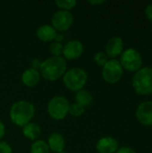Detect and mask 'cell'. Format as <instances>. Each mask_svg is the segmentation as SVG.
Returning a JSON list of instances; mask_svg holds the SVG:
<instances>
[{
	"label": "cell",
	"mask_w": 152,
	"mask_h": 153,
	"mask_svg": "<svg viewBox=\"0 0 152 153\" xmlns=\"http://www.w3.org/2000/svg\"><path fill=\"white\" fill-rule=\"evenodd\" d=\"M67 63L63 56H50L41 63L40 75L47 81H56L66 72Z\"/></svg>",
	"instance_id": "1"
},
{
	"label": "cell",
	"mask_w": 152,
	"mask_h": 153,
	"mask_svg": "<svg viewBox=\"0 0 152 153\" xmlns=\"http://www.w3.org/2000/svg\"><path fill=\"white\" fill-rule=\"evenodd\" d=\"M35 115V107L27 100H19L14 102L9 111L10 119L17 126L23 127L29 124Z\"/></svg>",
	"instance_id": "2"
},
{
	"label": "cell",
	"mask_w": 152,
	"mask_h": 153,
	"mask_svg": "<svg viewBox=\"0 0 152 153\" xmlns=\"http://www.w3.org/2000/svg\"><path fill=\"white\" fill-rule=\"evenodd\" d=\"M63 83L68 90L72 91H79L83 89L88 81L86 71L81 67H73L66 70L62 77Z\"/></svg>",
	"instance_id": "3"
},
{
	"label": "cell",
	"mask_w": 152,
	"mask_h": 153,
	"mask_svg": "<svg viewBox=\"0 0 152 153\" xmlns=\"http://www.w3.org/2000/svg\"><path fill=\"white\" fill-rule=\"evenodd\" d=\"M132 85L139 95H150L152 93V67H142L135 72Z\"/></svg>",
	"instance_id": "4"
},
{
	"label": "cell",
	"mask_w": 152,
	"mask_h": 153,
	"mask_svg": "<svg viewBox=\"0 0 152 153\" xmlns=\"http://www.w3.org/2000/svg\"><path fill=\"white\" fill-rule=\"evenodd\" d=\"M70 103L65 96H55L47 103V110L50 117L55 120H63L69 111Z\"/></svg>",
	"instance_id": "5"
},
{
	"label": "cell",
	"mask_w": 152,
	"mask_h": 153,
	"mask_svg": "<svg viewBox=\"0 0 152 153\" xmlns=\"http://www.w3.org/2000/svg\"><path fill=\"white\" fill-rule=\"evenodd\" d=\"M120 64L124 70L129 72H137L142 68V57L141 53L133 48H126L120 55Z\"/></svg>",
	"instance_id": "6"
},
{
	"label": "cell",
	"mask_w": 152,
	"mask_h": 153,
	"mask_svg": "<svg viewBox=\"0 0 152 153\" xmlns=\"http://www.w3.org/2000/svg\"><path fill=\"white\" fill-rule=\"evenodd\" d=\"M124 74V69L119 60L114 58L109 59L102 67V77L108 83L118 82Z\"/></svg>",
	"instance_id": "7"
},
{
	"label": "cell",
	"mask_w": 152,
	"mask_h": 153,
	"mask_svg": "<svg viewBox=\"0 0 152 153\" xmlns=\"http://www.w3.org/2000/svg\"><path fill=\"white\" fill-rule=\"evenodd\" d=\"M51 25L56 31H65L73 23V15L70 11L58 10L51 17Z\"/></svg>",
	"instance_id": "8"
},
{
	"label": "cell",
	"mask_w": 152,
	"mask_h": 153,
	"mask_svg": "<svg viewBox=\"0 0 152 153\" xmlns=\"http://www.w3.org/2000/svg\"><path fill=\"white\" fill-rule=\"evenodd\" d=\"M83 49L84 48L82 41L78 39H72L64 45L62 55L65 60H75L82 55Z\"/></svg>",
	"instance_id": "9"
},
{
	"label": "cell",
	"mask_w": 152,
	"mask_h": 153,
	"mask_svg": "<svg viewBox=\"0 0 152 153\" xmlns=\"http://www.w3.org/2000/svg\"><path fill=\"white\" fill-rule=\"evenodd\" d=\"M136 118L142 125L152 126V101H144L138 106Z\"/></svg>",
	"instance_id": "10"
},
{
	"label": "cell",
	"mask_w": 152,
	"mask_h": 153,
	"mask_svg": "<svg viewBox=\"0 0 152 153\" xmlns=\"http://www.w3.org/2000/svg\"><path fill=\"white\" fill-rule=\"evenodd\" d=\"M105 50V53L108 55V56L111 57V59H114L115 57L121 55L124 51L123 39L120 37H112L107 42Z\"/></svg>",
	"instance_id": "11"
},
{
	"label": "cell",
	"mask_w": 152,
	"mask_h": 153,
	"mask_svg": "<svg viewBox=\"0 0 152 153\" xmlns=\"http://www.w3.org/2000/svg\"><path fill=\"white\" fill-rule=\"evenodd\" d=\"M96 150L99 153H116L118 150V142L110 136L102 137L97 142Z\"/></svg>",
	"instance_id": "12"
},
{
	"label": "cell",
	"mask_w": 152,
	"mask_h": 153,
	"mask_svg": "<svg viewBox=\"0 0 152 153\" xmlns=\"http://www.w3.org/2000/svg\"><path fill=\"white\" fill-rule=\"evenodd\" d=\"M47 143L49 147V150L55 153L63 152L65 148V140L59 133L50 134Z\"/></svg>",
	"instance_id": "13"
},
{
	"label": "cell",
	"mask_w": 152,
	"mask_h": 153,
	"mask_svg": "<svg viewBox=\"0 0 152 153\" xmlns=\"http://www.w3.org/2000/svg\"><path fill=\"white\" fill-rule=\"evenodd\" d=\"M41 75L39 71L33 68L26 69L22 74V82L27 87H34L40 81Z\"/></svg>",
	"instance_id": "14"
},
{
	"label": "cell",
	"mask_w": 152,
	"mask_h": 153,
	"mask_svg": "<svg viewBox=\"0 0 152 153\" xmlns=\"http://www.w3.org/2000/svg\"><path fill=\"white\" fill-rule=\"evenodd\" d=\"M57 31L54 29L52 25L49 24H43L39 26L36 31V35L39 39L44 42H50L55 39Z\"/></svg>",
	"instance_id": "15"
},
{
	"label": "cell",
	"mask_w": 152,
	"mask_h": 153,
	"mask_svg": "<svg viewBox=\"0 0 152 153\" xmlns=\"http://www.w3.org/2000/svg\"><path fill=\"white\" fill-rule=\"evenodd\" d=\"M22 133L23 136H25L27 139L36 141L41 134V128L38 124L30 122L22 127Z\"/></svg>",
	"instance_id": "16"
},
{
	"label": "cell",
	"mask_w": 152,
	"mask_h": 153,
	"mask_svg": "<svg viewBox=\"0 0 152 153\" xmlns=\"http://www.w3.org/2000/svg\"><path fill=\"white\" fill-rule=\"evenodd\" d=\"M75 100H76V103H78L79 105H81L82 107L86 108H89L92 104L93 96L89 91L82 89L76 92Z\"/></svg>",
	"instance_id": "17"
},
{
	"label": "cell",
	"mask_w": 152,
	"mask_h": 153,
	"mask_svg": "<svg viewBox=\"0 0 152 153\" xmlns=\"http://www.w3.org/2000/svg\"><path fill=\"white\" fill-rule=\"evenodd\" d=\"M47 143L43 140H36L30 145V153H49Z\"/></svg>",
	"instance_id": "18"
},
{
	"label": "cell",
	"mask_w": 152,
	"mask_h": 153,
	"mask_svg": "<svg viewBox=\"0 0 152 153\" xmlns=\"http://www.w3.org/2000/svg\"><path fill=\"white\" fill-rule=\"evenodd\" d=\"M55 4L60 10L70 11L76 6L77 1L76 0H56Z\"/></svg>",
	"instance_id": "19"
},
{
	"label": "cell",
	"mask_w": 152,
	"mask_h": 153,
	"mask_svg": "<svg viewBox=\"0 0 152 153\" xmlns=\"http://www.w3.org/2000/svg\"><path fill=\"white\" fill-rule=\"evenodd\" d=\"M84 112H85V108L83 107H82L81 105H79L78 103H76V102L73 103V104H70V106H69L68 114H70L73 117H81Z\"/></svg>",
	"instance_id": "20"
},
{
	"label": "cell",
	"mask_w": 152,
	"mask_h": 153,
	"mask_svg": "<svg viewBox=\"0 0 152 153\" xmlns=\"http://www.w3.org/2000/svg\"><path fill=\"white\" fill-rule=\"evenodd\" d=\"M64 49V45L62 43L53 41L49 45V52L52 54V56H61Z\"/></svg>",
	"instance_id": "21"
},
{
	"label": "cell",
	"mask_w": 152,
	"mask_h": 153,
	"mask_svg": "<svg viewBox=\"0 0 152 153\" xmlns=\"http://www.w3.org/2000/svg\"><path fill=\"white\" fill-rule=\"evenodd\" d=\"M93 60H94V62H95L99 66H102V67H103V66L107 64V62H108L109 59H108V55H107L105 52H103V51H99V52H97V53L94 55Z\"/></svg>",
	"instance_id": "22"
},
{
	"label": "cell",
	"mask_w": 152,
	"mask_h": 153,
	"mask_svg": "<svg viewBox=\"0 0 152 153\" xmlns=\"http://www.w3.org/2000/svg\"><path fill=\"white\" fill-rule=\"evenodd\" d=\"M0 153H13L12 147L4 141H0Z\"/></svg>",
	"instance_id": "23"
},
{
	"label": "cell",
	"mask_w": 152,
	"mask_h": 153,
	"mask_svg": "<svg viewBox=\"0 0 152 153\" xmlns=\"http://www.w3.org/2000/svg\"><path fill=\"white\" fill-rule=\"evenodd\" d=\"M41 61L39 59V58H34V59H32L31 60V62H30V68H33V69H35V70H38V71H39V69H40V66H41Z\"/></svg>",
	"instance_id": "24"
},
{
	"label": "cell",
	"mask_w": 152,
	"mask_h": 153,
	"mask_svg": "<svg viewBox=\"0 0 152 153\" xmlns=\"http://www.w3.org/2000/svg\"><path fill=\"white\" fill-rule=\"evenodd\" d=\"M116 153H136V152L131 147H121L118 148Z\"/></svg>",
	"instance_id": "25"
},
{
	"label": "cell",
	"mask_w": 152,
	"mask_h": 153,
	"mask_svg": "<svg viewBox=\"0 0 152 153\" xmlns=\"http://www.w3.org/2000/svg\"><path fill=\"white\" fill-rule=\"evenodd\" d=\"M145 15L148 18V20H150L152 22V4H150L146 6L145 8Z\"/></svg>",
	"instance_id": "26"
},
{
	"label": "cell",
	"mask_w": 152,
	"mask_h": 153,
	"mask_svg": "<svg viewBox=\"0 0 152 153\" xmlns=\"http://www.w3.org/2000/svg\"><path fill=\"white\" fill-rule=\"evenodd\" d=\"M4 134H5V126L4 123L0 120V141L4 136Z\"/></svg>",
	"instance_id": "27"
},
{
	"label": "cell",
	"mask_w": 152,
	"mask_h": 153,
	"mask_svg": "<svg viewBox=\"0 0 152 153\" xmlns=\"http://www.w3.org/2000/svg\"><path fill=\"white\" fill-rule=\"evenodd\" d=\"M65 39V36L62 34V33H57L55 37V41L56 42H59V43H62Z\"/></svg>",
	"instance_id": "28"
},
{
	"label": "cell",
	"mask_w": 152,
	"mask_h": 153,
	"mask_svg": "<svg viewBox=\"0 0 152 153\" xmlns=\"http://www.w3.org/2000/svg\"><path fill=\"white\" fill-rule=\"evenodd\" d=\"M90 4H93V5H97V4H104L106 1L105 0H90V1H88Z\"/></svg>",
	"instance_id": "29"
},
{
	"label": "cell",
	"mask_w": 152,
	"mask_h": 153,
	"mask_svg": "<svg viewBox=\"0 0 152 153\" xmlns=\"http://www.w3.org/2000/svg\"><path fill=\"white\" fill-rule=\"evenodd\" d=\"M60 153H68V152H60Z\"/></svg>",
	"instance_id": "30"
},
{
	"label": "cell",
	"mask_w": 152,
	"mask_h": 153,
	"mask_svg": "<svg viewBox=\"0 0 152 153\" xmlns=\"http://www.w3.org/2000/svg\"><path fill=\"white\" fill-rule=\"evenodd\" d=\"M151 34H152V28H151Z\"/></svg>",
	"instance_id": "31"
}]
</instances>
